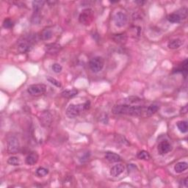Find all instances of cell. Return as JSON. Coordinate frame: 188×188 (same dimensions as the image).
Wrapping results in <instances>:
<instances>
[{"label":"cell","instance_id":"1","mask_svg":"<svg viewBox=\"0 0 188 188\" xmlns=\"http://www.w3.org/2000/svg\"><path fill=\"white\" fill-rule=\"evenodd\" d=\"M146 107L138 105L134 106L132 104H118L115 105L112 109V112L115 115H127L130 116H145Z\"/></svg>","mask_w":188,"mask_h":188},{"label":"cell","instance_id":"2","mask_svg":"<svg viewBox=\"0 0 188 188\" xmlns=\"http://www.w3.org/2000/svg\"><path fill=\"white\" fill-rule=\"evenodd\" d=\"M90 106V102L89 101H86L84 104H71L68 107L66 111H65V114L69 118H74L79 116L82 112L89 109Z\"/></svg>","mask_w":188,"mask_h":188},{"label":"cell","instance_id":"3","mask_svg":"<svg viewBox=\"0 0 188 188\" xmlns=\"http://www.w3.org/2000/svg\"><path fill=\"white\" fill-rule=\"evenodd\" d=\"M36 41L35 35H25L22 40L18 42V50L21 53H27L30 52L33 48L34 43Z\"/></svg>","mask_w":188,"mask_h":188},{"label":"cell","instance_id":"4","mask_svg":"<svg viewBox=\"0 0 188 188\" xmlns=\"http://www.w3.org/2000/svg\"><path fill=\"white\" fill-rule=\"evenodd\" d=\"M104 61L101 57H95L92 58L89 62V67L93 72L98 73L102 70L104 68Z\"/></svg>","mask_w":188,"mask_h":188},{"label":"cell","instance_id":"5","mask_svg":"<svg viewBox=\"0 0 188 188\" xmlns=\"http://www.w3.org/2000/svg\"><path fill=\"white\" fill-rule=\"evenodd\" d=\"M46 91V86L44 84H32L27 88L29 94L33 96H39L44 94Z\"/></svg>","mask_w":188,"mask_h":188},{"label":"cell","instance_id":"6","mask_svg":"<svg viewBox=\"0 0 188 188\" xmlns=\"http://www.w3.org/2000/svg\"><path fill=\"white\" fill-rule=\"evenodd\" d=\"M20 148L19 142L16 137H10L8 140V151L9 154L15 155L18 151Z\"/></svg>","mask_w":188,"mask_h":188},{"label":"cell","instance_id":"7","mask_svg":"<svg viewBox=\"0 0 188 188\" xmlns=\"http://www.w3.org/2000/svg\"><path fill=\"white\" fill-rule=\"evenodd\" d=\"M93 20V10L90 9H85L80 13L79 21L81 24L89 25Z\"/></svg>","mask_w":188,"mask_h":188},{"label":"cell","instance_id":"8","mask_svg":"<svg viewBox=\"0 0 188 188\" xmlns=\"http://www.w3.org/2000/svg\"><path fill=\"white\" fill-rule=\"evenodd\" d=\"M128 18L125 13L122 12L116 13L114 16V22L115 24L118 27H123L127 23Z\"/></svg>","mask_w":188,"mask_h":188},{"label":"cell","instance_id":"9","mask_svg":"<svg viewBox=\"0 0 188 188\" xmlns=\"http://www.w3.org/2000/svg\"><path fill=\"white\" fill-rule=\"evenodd\" d=\"M158 153L160 155H165L172 150V145L168 140H162L159 143L157 147Z\"/></svg>","mask_w":188,"mask_h":188},{"label":"cell","instance_id":"10","mask_svg":"<svg viewBox=\"0 0 188 188\" xmlns=\"http://www.w3.org/2000/svg\"><path fill=\"white\" fill-rule=\"evenodd\" d=\"M125 170V167L123 164H118L114 165L110 169V175L113 177H116L121 175Z\"/></svg>","mask_w":188,"mask_h":188},{"label":"cell","instance_id":"11","mask_svg":"<svg viewBox=\"0 0 188 188\" xmlns=\"http://www.w3.org/2000/svg\"><path fill=\"white\" fill-rule=\"evenodd\" d=\"M105 159L110 162H118L121 161V157L114 152L108 151L105 155Z\"/></svg>","mask_w":188,"mask_h":188},{"label":"cell","instance_id":"12","mask_svg":"<svg viewBox=\"0 0 188 188\" xmlns=\"http://www.w3.org/2000/svg\"><path fill=\"white\" fill-rule=\"evenodd\" d=\"M61 46L58 43H50L46 46V51L48 54H57L60 50Z\"/></svg>","mask_w":188,"mask_h":188},{"label":"cell","instance_id":"13","mask_svg":"<svg viewBox=\"0 0 188 188\" xmlns=\"http://www.w3.org/2000/svg\"><path fill=\"white\" fill-rule=\"evenodd\" d=\"M38 155L37 153H31L27 156L26 157V160H25V162L26 164L29 165H35L36 162L38 161Z\"/></svg>","mask_w":188,"mask_h":188},{"label":"cell","instance_id":"14","mask_svg":"<svg viewBox=\"0 0 188 188\" xmlns=\"http://www.w3.org/2000/svg\"><path fill=\"white\" fill-rule=\"evenodd\" d=\"M174 72L176 73H182V74L185 76V77H187V60H185L181 64L177 67L176 69H174Z\"/></svg>","mask_w":188,"mask_h":188},{"label":"cell","instance_id":"15","mask_svg":"<svg viewBox=\"0 0 188 188\" xmlns=\"http://www.w3.org/2000/svg\"><path fill=\"white\" fill-rule=\"evenodd\" d=\"M182 43L183 42L181 39H173L168 42V47L170 48V49H176V48L180 47V46L182 45Z\"/></svg>","mask_w":188,"mask_h":188},{"label":"cell","instance_id":"16","mask_svg":"<svg viewBox=\"0 0 188 188\" xmlns=\"http://www.w3.org/2000/svg\"><path fill=\"white\" fill-rule=\"evenodd\" d=\"M141 99L140 98L137 96H130L128 97L125 99H123L121 101V102L120 104H135V103H138L140 102Z\"/></svg>","mask_w":188,"mask_h":188},{"label":"cell","instance_id":"17","mask_svg":"<svg viewBox=\"0 0 188 188\" xmlns=\"http://www.w3.org/2000/svg\"><path fill=\"white\" fill-rule=\"evenodd\" d=\"M159 109H160V107L158 106L157 104H153L149 105V107H146L145 116H147V117H150V116H151L152 115H154V114L157 113Z\"/></svg>","mask_w":188,"mask_h":188},{"label":"cell","instance_id":"18","mask_svg":"<svg viewBox=\"0 0 188 188\" xmlns=\"http://www.w3.org/2000/svg\"><path fill=\"white\" fill-rule=\"evenodd\" d=\"M78 94L77 90L76 89H71V90H65L61 93V96H62L63 98H66V99H70V98H73V97L76 96Z\"/></svg>","mask_w":188,"mask_h":188},{"label":"cell","instance_id":"19","mask_svg":"<svg viewBox=\"0 0 188 188\" xmlns=\"http://www.w3.org/2000/svg\"><path fill=\"white\" fill-rule=\"evenodd\" d=\"M188 167V165L186 162H180L176 164V165L174 166V170L176 173L180 174L185 171V170H187Z\"/></svg>","mask_w":188,"mask_h":188},{"label":"cell","instance_id":"20","mask_svg":"<svg viewBox=\"0 0 188 188\" xmlns=\"http://www.w3.org/2000/svg\"><path fill=\"white\" fill-rule=\"evenodd\" d=\"M167 19L171 23H179L181 22V18L178 13H174L169 14L167 17Z\"/></svg>","mask_w":188,"mask_h":188},{"label":"cell","instance_id":"21","mask_svg":"<svg viewBox=\"0 0 188 188\" xmlns=\"http://www.w3.org/2000/svg\"><path fill=\"white\" fill-rule=\"evenodd\" d=\"M45 2L44 1H34L33 2V8L34 13H39L41 11V10L44 5Z\"/></svg>","mask_w":188,"mask_h":188},{"label":"cell","instance_id":"22","mask_svg":"<svg viewBox=\"0 0 188 188\" xmlns=\"http://www.w3.org/2000/svg\"><path fill=\"white\" fill-rule=\"evenodd\" d=\"M52 32L48 29H43L41 34V39L43 40V41H47V40H49L50 38H52Z\"/></svg>","mask_w":188,"mask_h":188},{"label":"cell","instance_id":"23","mask_svg":"<svg viewBox=\"0 0 188 188\" xmlns=\"http://www.w3.org/2000/svg\"><path fill=\"white\" fill-rule=\"evenodd\" d=\"M176 125H177V127L179 129V130L181 132L186 133L187 132L188 126H187V121H179L178 123L176 124Z\"/></svg>","mask_w":188,"mask_h":188},{"label":"cell","instance_id":"24","mask_svg":"<svg viewBox=\"0 0 188 188\" xmlns=\"http://www.w3.org/2000/svg\"><path fill=\"white\" fill-rule=\"evenodd\" d=\"M137 157H138L139 160H149L151 159V156H150L149 152L146 151H144V150H143V151H141L139 152V153H138Z\"/></svg>","mask_w":188,"mask_h":188},{"label":"cell","instance_id":"25","mask_svg":"<svg viewBox=\"0 0 188 188\" xmlns=\"http://www.w3.org/2000/svg\"><path fill=\"white\" fill-rule=\"evenodd\" d=\"M48 174V170L43 167H40L36 170V175L39 177H43Z\"/></svg>","mask_w":188,"mask_h":188},{"label":"cell","instance_id":"26","mask_svg":"<svg viewBox=\"0 0 188 188\" xmlns=\"http://www.w3.org/2000/svg\"><path fill=\"white\" fill-rule=\"evenodd\" d=\"M8 163L10 165H13V166H18L20 165L21 162L20 160L18 157H10L9 159L8 160Z\"/></svg>","mask_w":188,"mask_h":188},{"label":"cell","instance_id":"27","mask_svg":"<svg viewBox=\"0 0 188 188\" xmlns=\"http://www.w3.org/2000/svg\"><path fill=\"white\" fill-rule=\"evenodd\" d=\"M114 41L117 43H123L124 41H126V37L124 34H118V35H115Z\"/></svg>","mask_w":188,"mask_h":188},{"label":"cell","instance_id":"28","mask_svg":"<svg viewBox=\"0 0 188 188\" xmlns=\"http://www.w3.org/2000/svg\"><path fill=\"white\" fill-rule=\"evenodd\" d=\"M3 27L6 29H10L13 27V22L10 18H6L3 22Z\"/></svg>","mask_w":188,"mask_h":188},{"label":"cell","instance_id":"29","mask_svg":"<svg viewBox=\"0 0 188 188\" xmlns=\"http://www.w3.org/2000/svg\"><path fill=\"white\" fill-rule=\"evenodd\" d=\"M46 79H47L48 81L51 84H54V85H55L56 87H58V88H60V87H61V84H60V82H59L58 80H57V79H54V78L50 77H48L47 78H46Z\"/></svg>","mask_w":188,"mask_h":188},{"label":"cell","instance_id":"30","mask_svg":"<svg viewBox=\"0 0 188 188\" xmlns=\"http://www.w3.org/2000/svg\"><path fill=\"white\" fill-rule=\"evenodd\" d=\"M62 66H61V65L59 64V63H54V64L52 65V70H53L54 73H60L61 72V71H62Z\"/></svg>","mask_w":188,"mask_h":188},{"label":"cell","instance_id":"31","mask_svg":"<svg viewBox=\"0 0 188 188\" xmlns=\"http://www.w3.org/2000/svg\"><path fill=\"white\" fill-rule=\"evenodd\" d=\"M187 105H186V106H185V107H183L182 108H181V111H180V113L181 114H183V115H185V114H186L187 113Z\"/></svg>","mask_w":188,"mask_h":188},{"label":"cell","instance_id":"32","mask_svg":"<svg viewBox=\"0 0 188 188\" xmlns=\"http://www.w3.org/2000/svg\"><path fill=\"white\" fill-rule=\"evenodd\" d=\"M187 181H188V179H187V178H185V180H184V184H185V187H188V183H187Z\"/></svg>","mask_w":188,"mask_h":188}]
</instances>
